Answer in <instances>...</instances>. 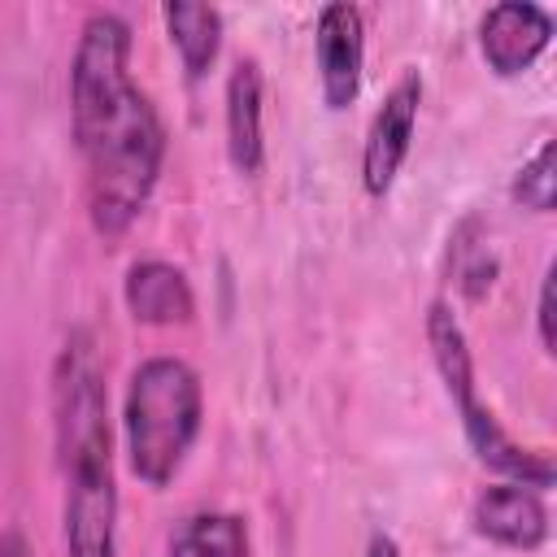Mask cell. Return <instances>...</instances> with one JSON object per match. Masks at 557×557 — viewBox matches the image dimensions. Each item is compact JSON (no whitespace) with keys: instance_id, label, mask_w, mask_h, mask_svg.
Returning <instances> with one entry per match:
<instances>
[{"instance_id":"5b68a950","label":"cell","mask_w":557,"mask_h":557,"mask_svg":"<svg viewBox=\"0 0 557 557\" xmlns=\"http://www.w3.org/2000/svg\"><path fill=\"white\" fill-rule=\"evenodd\" d=\"M313 61H318V87L322 104L331 113L348 109L361 91L366 74V17L348 0H331L318 9L313 22Z\"/></svg>"},{"instance_id":"9a60e30c","label":"cell","mask_w":557,"mask_h":557,"mask_svg":"<svg viewBox=\"0 0 557 557\" xmlns=\"http://www.w3.org/2000/svg\"><path fill=\"white\" fill-rule=\"evenodd\" d=\"M509 196H513V205H522L531 213H553V205H557V144L553 139H544L535 148V157L518 165Z\"/></svg>"},{"instance_id":"5bb4252c","label":"cell","mask_w":557,"mask_h":557,"mask_svg":"<svg viewBox=\"0 0 557 557\" xmlns=\"http://www.w3.org/2000/svg\"><path fill=\"white\" fill-rule=\"evenodd\" d=\"M161 22L170 30V44L178 48V61L187 78H205L209 65L222 52V13L213 4H165Z\"/></svg>"},{"instance_id":"4fadbf2b","label":"cell","mask_w":557,"mask_h":557,"mask_svg":"<svg viewBox=\"0 0 557 557\" xmlns=\"http://www.w3.org/2000/svg\"><path fill=\"white\" fill-rule=\"evenodd\" d=\"M248 553H252L248 522L226 509L187 513L165 544V557H248Z\"/></svg>"},{"instance_id":"9c48e42d","label":"cell","mask_w":557,"mask_h":557,"mask_svg":"<svg viewBox=\"0 0 557 557\" xmlns=\"http://www.w3.org/2000/svg\"><path fill=\"white\" fill-rule=\"evenodd\" d=\"M226 157L235 174L257 178L265 165V74L257 57H235L226 74Z\"/></svg>"},{"instance_id":"ac0fdd59","label":"cell","mask_w":557,"mask_h":557,"mask_svg":"<svg viewBox=\"0 0 557 557\" xmlns=\"http://www.w3.org/2000/svg\"><path fill=\"white\" fill-rule=\"evenodd\" d=\"M366 557H405V553H400V544H396L392 535L374 531V535H370V544H366Z\"/></svg>"},{"instance_id":"52a82bcc","label":"cell","mask_w":557,"mask_h":557,"mask_svg":"<svg viewBox=\"0 0 557 557\" xmlns=\"http://www.w3.org/2000/svg\"><path fill=\"white\" fill-rule=\"evenodd\" d=\"M457 413H461V431H466V444H470V453H474L479 466H487L505 483H522L531 492H548L553 487V479H557L553 457L540 453V448H527L522 440H513L505 431V422L479 396L461 400Z\"/></svg>"},{"instance_id":"2e32d148","label":"cell","mask_w":557,"mask_h":557,"mask_svg":"<svg viewBox=\"0 0 557 557\" xmlns=\"http://www.w3.org/2000/svg\"><path fill=\"white\" fill-rule=\"evenodd\" d=\"M553 292H557V270L548 265L544 278H540V300H535V331H540V348L553 357L557 348V335H553Z\"/></svg>"},{"instance_id":"8992f818","label":"cell","mask_w":557,"mask_h":557,"mask_svg":"<svg viewBox=\"0 0 557 557\" xmlns=\"http://www.w3.org/2000/svg\"><path fill=\"white\" fill-rule=\"evenodd\" d=\"M553 39V13L531 0H500L479 22V52L496 78L527 74Z\"/></svg>"},{"instance_id":"3957f363","label":"cell","mask_w":557,"mask_h":557,"mask_svg":"<svg viewBox=\"0 0 557 557\" xmlns=\"http://www.w3.org/2000/svg\"><path fill=\"white\" fill-rule=\"evenodd\" d=\"M205 422L200 374L183 357H148L131 370L122 396V435L131 474L161 492L183 470Z\"/></svg>"},{"instance_id":"e0dca14e","label":"cell","mask_w":557,"mask_h":557,"mask_svg":"<svg viewBox=\"0 0 557 557\" xmlns=\"http://www.w3.org/2000/svg\"><path fill=\"white\" fill-rule=\"evenodd\" d=\"M0 557H35V548H30V540H26L22 527L0 531Z\"/></svg>"},{"instance_id":"ba28073f","label":"cell","mask_w":557,"mask_h":557,"mask_svg":"<svg viewBox=\"0 0 557 557\" xmlns=\"http://www.w3.org/2000/svg\"><path fill=\"white\" fill-rule=\"evenodd\" d=\"M470 527L487 544L513 548V553H535L548 540V505L544 492H531L522 483H496L483 487L470 505Z\"/></svg>"},{"instance_id":"277c9868","label":"cell","mask_w":557,"mask_h":557,"mask_svg":"<svg viewBox=\"0 0 557 557\" xmlns=\"http://www.w3.org/2000/svg\"><path fill=\"white\" fill-rule=\"evenodd\" d=\"M418 104H422V74L418 70H405L383 104L374 109L370 126H366V139H361V187L366 196L383 200L392 187H396V174L409 157V144H413V131H418Z\"/></svg>"},{"instance_id":"30bf717a","label":"cell","mask_w":557,"mask_h":557,"mask_svg":"<svg viewBox=\"0 0 557 557\" xmlns=\"http://www.w3.org/2000/svg\"><path fill=\"white\" fill-rule=\"evenodd\" d=\"M122 300L144 326H187L196 318V292L183 265L144 257L122 278Z\"/></svg>"},{"instance_id":"8fae6325","label":"cell","mask_w":557,"mask_h":557,"mask_svg":"<svg viewBox=\"0 0 557 557\" xmlns=\"http://www.w3.org/2000/svg\"><path fill=\"white\" fill-rule=\"evenodd\" d=\"M444 274L466 300H483L500 274V257L492 248V231L483 226L479 213H466L448 231V252H444Z\"/></svg>"},{"instance_id":"7a4b0ae2","label":"cell","mask_w":557,"mask_h":557,"mask_svg":"<svg viewBox=\"0 0 557 557\" xmlns=\"http://www.w3.org/2000/svg\"><path fill=\"white\" fill-rule=\"evenodd\" d=\"M52 448L65 557H117V474L96 335L74 326L52 361Z\"/></svg>"},{"instance_id":"7c38bea8","label":"cell","mask_w":557,"mask_h":557,"mask_svg":"<svg viewBox=\"0 0 557 557\" xmlns=\"http://www.w3.org/2000/svg\"><path fill=\"white\" fill-rule=\"evenodd\" d=\"M426 348H431V361H435V374H440L448 400L453 405L470 400L474 396V352H470L466 326L457 322L448 300L426 305Z\"/></svg>"},{"instance_id":"6da1fadb","label":"cell","mask_w":557,"mask_h":557,"mask_svg":"<svg viewBox=\"0 0 557 557\" xmlns=\"http://www.w3.org/2000/svg\"><path fill=\"white\" fill-rule=\"evenodd\" d=\"M70 122L83 157L87 218L100 239H122L157 191L165 122L131 74V26L113 9L87 13L70 57Z\"/></svg>"}]
</instances>
